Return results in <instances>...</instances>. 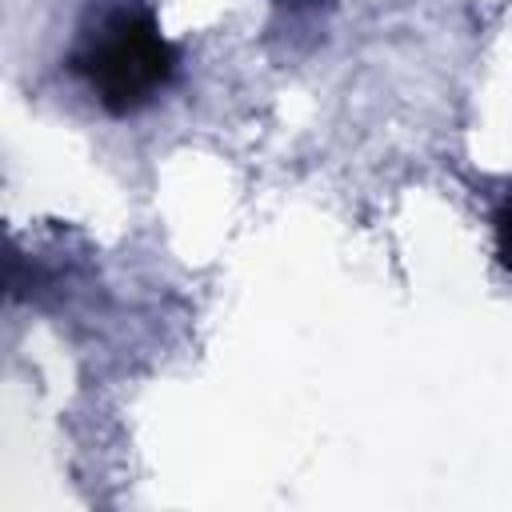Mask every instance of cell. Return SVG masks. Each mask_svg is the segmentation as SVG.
Returning <instances> with one entry per match:
<instances>
[{
    "mask_svg": "<svg viewBox=\"0 0 512 512\" xmlns=\"http://www.w3.org/2000/svg\"><path fill=\"white\" fill-rule=\"evenodd\" d=\"M76 72L88 76L96 100L124 116L148 104L176 72V48L160 36L152 12L120 8L76 56Z\"/></svg>",
    "mask_w": 512,
    "mask_h": 512,
    "instance_id": "1",
    "label": "cell"
},
{
    "mask_svg": "<svg viewBox=\"0 0 512 512\" xmlns=\"http://www.w3.org/2000/svg\"><path fill=\"white\" fill-rule=\"evenodd\" d=\"M496 256H500L504 268H512V196L496 212Z\"/></svg>",
    "mask_w": 512,
    "mask_h": 512,
    "instance_id": "2",
    "label": "cell"
}]
</instances>
